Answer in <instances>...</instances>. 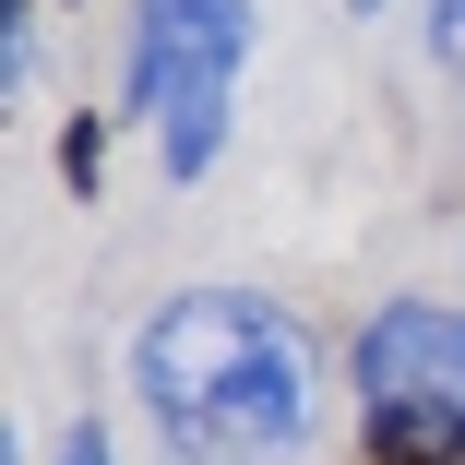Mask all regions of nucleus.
Returning <instances> with one entry per match:
<instances>
[{
	"mask_svg": "<svg viewBox=\"0 0 465 465\" xmlns=\"http://www.w3.org/2000/svg\"><path fill=\"white\" fill-rule=\"evenodd\" d=\"M132 394L179 465H287L311 441V334L251 287H192L132 334Z\"/></svg>",
	"mask_w": 465,
	"mask_h": 465,
	"instance_id": "obj_1",
	"label": "nucleus"
},
{
	"mask_svg": "<svg viewBox=\"0 0 465 465\" xmlns=\"http://www.w3.org/2000/svg\"><path fill=\"white\" fill-rule=\"evenodd\" d=\"M262 13L251 0H132V60H120V96L155 132L167 179H203L227 155V108H239V72H251Z\"/></svg>",
	"mask_w": 465,
	"mask_h": 465,
	"instance_id": "obj_2",
	"label": "nucleus"
},
{
	"mask_svg": "<svg viewBox=\"0 0 465 465\" xmlns=\"http://www.w3.org/2000/svg\"><path fill=\"white\" fill-rule=\"evenodd\" d=\"M358 430L465 453V311L453 299H382L358 322Z\"/></svg>",
	"mask_w": 465,
	"mask_h": 465,
	"instance_id": "obj_3",
	"label": "nucleus"
},
{
	"mask_svg": "<svg viewBox=\"0 0 465 465\" xmlns=\"http://www.w3.org/2000/svg\"><path fill=\"white\" fill-rule=\"evenodd\" d=\"M358 465H465L441 441H406V430H358Z\"/></svg>",
	"mask_w": 465,
	"mask_h": 465,
	"instance_id": "obj_4",
	"label": "nucleus"
},
{
	"mask_svg": "<svg viewBox=\"0 0 465 465\" xmlns=\"http://www.w3.org/2000/svg\"><path fill=\"white\" fill-rule=\"evenodd\" d=\"M48 465H108V430H96V418H72V430H60V453H48Z\"/></svg>",
	"mask_w": 465,
	"mask_h": 465,
	"instance_id": "obj_5",
	"label": "nucleus"
},
{
	"mask_svg": "<svg viewBox=\"0 0 465 465\" xmlns=\"http://www.w3.org/2000/svg\"><path fill=\"white\" fill-rule=\"evenodd\" d=\"M430 48H441V60H465V0H430Z\"/></svg>",
	"mask_w": 465,
	"mask_h": 465,
	"instance_id": "obj_6",
	"label": "nucleus"
},
{
	"mask_svg": "<svg viewBox=\"0 0 465 465\" xmlns=\"http://www.w3.org/2000/svg\"><path fill=\"white\" fill-rule=\"evenodd\" d=\"M346 13H358V25H370V13H382V0H346Z\"/></svg>",
	"mask_w": 465,
	"mask_h": 465,
	"instance_id": "obj_7",
	"label": "nucleus"
}]
</instances>
